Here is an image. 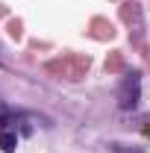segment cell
I'll list each match as a JSON object with an SVG mask.
<instances>
[{"label":"cell","instance_id":"obj_1","mask_svg":"<svg viewBox=\"0 0 150 153\" xmlns=\"http://www.w3.org/2000/svg\"><path fill=\"white\" fill-rule=\"evenodd\" d=\"M138 100H141V76H138V71H130L118 88V109L132 112V109H138Z\"/></svg>","mask_w":150,"mask_h":153},{"label":"cell","instance_id":"obj_3","mask_svg":"<svg viewBox=\"0 0 150 153\" xmlns=\"http://www.w3.org/2000/svg\"><path fill=\"white\" fill-rule=\"evenodd\" d=\"M115 153H144L141 147H130V144H112Z\"/></svg>","mask_w":150,"mask_h":153},{"label":"cell","instance_id":"obj_2","mask_svg":"<svg viewBox=\"0 0 150 153\" xmlns=\"http://www.w3.org/2000/svg\"><path fill=\"white\" fill-rule=\"evenodd\" d=\"M15 147H18V133H15L12 127H3V130H0V150L12 153Z\"/></svg>","mask_w":150,"mask_h":153}]
</instances>
